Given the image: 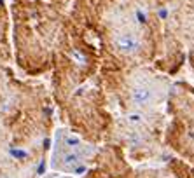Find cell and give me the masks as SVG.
<instances>
[{
    "mask_svg": "<svg viewBox=\"0 0 194 178\" xmlns=\"http://www.w3.org/2000/svg\"><path fill=\"white\" fill-rule=\"evenodd\" d=\"M63 145H65V149H63L61 156H60V164H61V168H65V170H70V168L77 166V164L82 161L84 145L81 143L79 138H75V136H72V135H67Z\"/></svg>",
    "mask_w": 194,
    "mask_h": 178,
    "instance_id": "1",
    "label": "cell"
},
{
    "mask_svg": "<svg viewBox=\"0 0 194 178\" xmlns=\"http://www.w3.org/2000/svg\"><path fill=\"white\" fill-rule=\"evenodd\" d=\"M131 100L135 105H149L154 100V89H151L149 86H137L131 93Z\"/></svg>",
    "mask_w": 194,
    "mask_h": 178,
    "instance_id": "2",
    "label": "cell"
},
{
    "mask_svg": "<svg viewBox=\"0 0 194 178\" xmlns=\"http://www.w3.org/2000/svg\"><path fill=\"white\" fill-rule=\"evenodd\" d=\"M138 39L131 33H124V35L117 37V40H116V47H117L121 52H124V54H131L135 51L138 49Z\"/></svg>",
    "mask_w": 194,
    "mask_h": 178,
    "instance_id": "3",
    "label": "cell"
}]
</instances>
